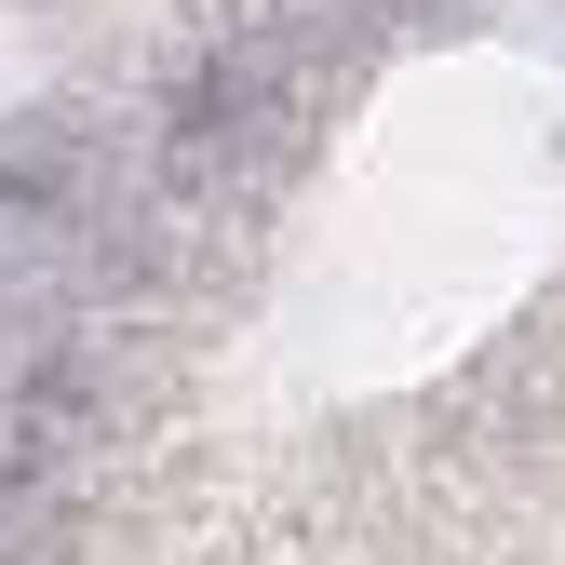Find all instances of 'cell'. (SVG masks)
Masks as SVG:
<instances>
[{"label":"cell","instance_id":"obj_1","mask_svg":"<svg viewBox=\"0 0 565 565\" xmlns=\"http://www.w3.org/2000/svg\"><path fill=\"white\" fill-rule=\"evenodd\" d=\"M67 337H82V256H67V216H54L41 189L0 175V484L41 458Z\"/></svg>","mask_w":565,"mask_h":565}]
</instances>
